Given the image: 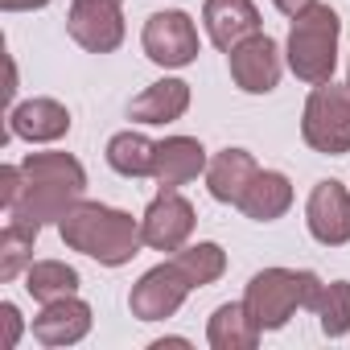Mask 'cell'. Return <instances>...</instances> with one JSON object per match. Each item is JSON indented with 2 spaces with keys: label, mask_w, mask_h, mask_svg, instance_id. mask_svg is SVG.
<instances>
[{
  "label": "cell",
  "mask_w": 350,
  "mask_h": 350,
  "mask_svg": "<svg viewBox=\"0 0 350 350\" xmlns=\"http://www.w3.org/2000/svg\"><path fill=\"white\" fill-rule=\"evenodd\" d=\"M21 173H25L21 198L5 215L9 223H21L29 231H42L50 223L58 227L62 215L87 194V169L70 152H29L21 161Z\"/></svg>",
  "instance_id": "1"
},
{
  "label": "cell",
  "mask_w": 350,
  "mask_h": 350,
  "mask_svg": "<svg viewBox=\"0 0 350 350\" xmlns=\"http://www.w3.org/2000/svg\"><path fill=\"white\" fill-rule=\"evenodd\" d=\"M58 235H62V243L70 252H83L95 264H103V268H124L144 247L140 219H132L128 211L103 206V202H87V198H79L62 215Z\"/></svg>",
  "instance_id": "2"
},
{
  "label": "cell",
  "mask_w": 350,
  "mask_h": 350,
  "mask_svg": "<svg viewBox=\"0 0 350 350\" xmlns=\"http://www.w3.org/2000/svg\"><path fill=\"white\" fill-rule=\"evenodd\" d=\"M321 293V276L309 268H264L247 280L243 305L260 329H284L297 309H313Z\"/></svg>",
  "instance_id": "3"
},
{
  "label": "cell",
  "mask_w": 350,
  "mask_h": 350,
  "mask_svg": "<svg viewBox=\"0 0 350 350\" xmlns=\"http://www.w3.org/2000/svg\"><path fill=\"white\" fill-rule=\"evenodd\" d=\"M338 38H342V21L329 5H317L305 9L301 17H293L288 25V42H284V62L288 70L317 87V83H329L334 79V66H338Z\"/></svg>",
  "instance_id": "4"
},
{
  "label": "cell",
  "mask_w": 350,
  "mask_h": 350,
  "mask_svg": "<svg viewBox=\"0 0 350 350\" xmlns=\"http://www.w3.org/2000/svg\"><path fill=\"white\" fill-rule=\"evenodd\" d=\"M301 136L321 157L350 152V83H317L301 111Z\"/></svg>",
  "instance_id": "5"
},
{
  "label": "cell",
  "mask_w": 350,
  "mask_h": 350,
  "mask_svg": "<svg viewBox=\"0 0 350 350\" xmlns=\"http://www.w3.org/2000/svg\"><path fill=\"white\" fill-rule=\"evenodd\" d=\"M140 46L148 54V62L165 66V70H182L198 58L202 42H198V25L190 13L182 9H165V13H152L144 21V33H140Z\"/></svg>",
  "instance_id": "6"
},
{
  "label": "cell",
  "mask_w": 350,
  "mask_h": 350,
  "mask_svg": "<svg viewBox=\"0 0 350 350\" xmlns=\"http://www.w3.org/2000/svg\"><path fill=\"white\" fill-rule=\"evenodd\" d=\"M194 206L182 190H161L144 215H140V235H144V247L152 252H182L194 235Z\"/></svg>",
  "instance_id": "7"
},
{
  "label": "cell",
  "mask_w": 350,
  "mask_h": 350,
  "mask_svg": "<svg viewBox=\"0 0 350 350\" xmlns=\"http://www.w3.org/2000/svg\"><path fill=\"white\" fill-rule=\"evenodd\" d=\"M190 293H194V288H190V280L182 276V268L173 264V260H165V264L148 268V272L132 284L128 309H132V317H140V321H165V317H173V313L186 305Z\"/></svg>",
  "instance_id": "8"
},
{
  "label": "cell",
  "mask_w": 350,
  "mask_h": 350,
  "mask_svg": "<svg viewBox=\"0 0 350 350\" xmlns=\"http://www.w3.org/2000/svg\"><path fill=\"white\" fill-rule=\"evenodd\" d=\"M227 66H231V83L243 95H268V91H276V83L284 75V50L268 33H256L227 54Z\"/></svg>",
  "instance_id": "9"
},
{
  "label": "cell",
  "mask_w": 350,
  "mask_h": 350,
  "mask_svg": "<svg viewBox=\"0 0 350 350\" xmlns=\"http://www.w3.org/2000/svg\"><path fill=\"white\" fill-rule=\"evenodd\" d=\"M66 33L87 54H116L124 46L120 0H75L70 13H66Z\"/></svg>",
  "instance_id": "10"
},
{
  "label": "cell",
  "mask_w": 350,
  "mask_h": 350,
  "mask_svg": "<svg viewBox=\"0 0 350 350\" xmlns=\"http://www.w3.org/2000/svg\"><path fill=\"white\" fill-rule=\"evenodd\" d=\"M305 227L321 247H342L350 243V190L334 178L317 182L305 202Z\"/></svg>",
  "instance_id": "11"
},
{
  "label": "cell",
  "mask_w": 350,
  "mask_h": 350,
  "mask_svg": "<svg viewBox=\"0 0 350 350\" xmlns=\"http://www.w3.org/2000/svg\"><path fill=\"white\" fill-rule=\"evenodd\" d=\"M206 165H211V157H206L202 140H194V136H165L157 144L152 182L161 190H182V186L206 178Z\"/></svg>",
  "instance_id": "12"
},
{
  "label": "cell",
  "mask_w": 350,
  "mask_h": 350,
  "mask_svg": "<svg viewBox=\"0 0 350 350\" xmlns=\"http://www.w3.org/2000/svg\"><path fill=\"white\" fill-rule=\"evenodd\" d=\"M70 132V111L58 103V99H25V103H13L9 107V136L17 140H29V144H54Z\"/></svg>",
  "instance_id": "13"
},
{
  "label": "cell",
  "mask_w": 350,
  "mask_h": 350,
  "mask_svg": "<svg viewBox=\"0 0 350 350\" xmlns=\"http://www.w3.org/2000/svg\"><path fill=\"white\" fill-rule=\"evenodd\" d=\"M91 334V305L83 297H62L42 305V313L33 317V338L50 350L58 346H75Z\"/></svg>",
  "instance_id": "14"
},
{
  "label": "cell",
  "mask_w": 350,
  "mask_h": 350,
  "mask_svg": "<svg viewBox=\"0 0 350 350\" xmlns=\"http://www.w3.org/2000/svg\"><path fill=\"white\" fill-rule=\"evenodd\" d=\"M202 25H206V38L223 54H231L239 42L260 33V9L252 0H206L202 5Z\"/></svg>",
  "instance_id": "15"
},
{
  "label": "cell",
  "mask_w": 350,
  "mask_h": 350,
  "mask_svg": "<svg viewBox=\"0 0 350 350\" xmlns=\"http://www.w3.org/2000/svg\"><path fill=\"white\" fill-rule=\"evenodd\" d=\"M256 173H260V165H256V157H252L247 148H223V152H215L211 165H206V190H211L215 202L239 206V198H243L247 186L256 182Z\"/></svg>",
  "instance_id": "16"
},
{
  "label": "cell",
  "mask_w": 350,
  "mask_h": 350,
  "mask_svg": "<svg viewBox=\"0 0 350 350\" xmlns=\"http://www.w3.org/2000/svg\"><path fill=\"white\" fill-rule=\"evenodd\" d=\"M186 111H190V83H182V79H157V83H148L132 99V107H128V116L136 124H148V128L173 124V120H182Z\"/></svg>",
  "instance_id": "17"
},
{
  "label": "cell",
  "mask_w": 350,
  "mask_h": 350,
  "mask_svg": "<svg viewBox=\"0 0 350 350\" xmlns=\"http://www.w3.org/2000/svg\"><path fill=\"white\" fill-rule=\"evenodd\" d=\"M288 206H293V182L280 169H260L256 182L247 186V194L239 198V211L252 223H276L288 215Z\"/></svg>",
  "instance_id": "18"
},
{
  "label": "cell",
  "mask_w": 350,
  "mask_h": 350,
  "mask_svg": "<svg viewBox=\"0 0 350 350\" xmlns=\"http://www.w3.org/2000/svg\"><path fill=\"white\" fill-rule=\"evenodd\" d=\"M260 325H256V317L247 313V305L243 301H227V305H219L215 313H211V321H206V342L215 346V350H256L260 346Z\"/></svg>",
  "instance_id": "19"
},
{
  "label": "cell",
  "mask_w": 350,
  "mask_h": 350,
  "mask_svg": "<svg viewBox=\"0 0 350 350\" xmlns=\"http://www.w3.org/2000/svg\"><path fill=\"white\" fill-rule=\"evenodd\" d=\"M107 165L120 173V178H152L157 165V144L144 132H116L107 140Z\"/></svg>",
  "instance_id": "20"
},
{
  "label": "cell",
  "mask_w": 350,
  "mask_h": 350,
  "mask_svg": "<svg viewBox=\"0 0 350 350\" xmlns=\"http://www.w3.org/2000/svg\"><path fill=\"white\" fill-rule=\"evenodd\" d=\"M25 293L42 305L50 301H62V297H75L79 293V272L62 260H33L25 268Z\"/></svg>",
  "instance_id": "21"
},
{
  "label": "cell",
  "mask_w": 350,
  "mask_h": 350,
  "mask_svg": "<svg viewBox=\"0 0 350 350\" xmlns=\"http://www.w3.org/2000/svg\"><path fill=\"white\" fill-rule=\"evenodd\" d=\"M173 264L182 268V276L190 280V288H206V284H215L227 272V252L219 243L202 239V243H186L182 252H173Z\"/></svg>",
  "instance_id": "22"
},
{
  "label": "cell",
  "mask_w": 350,
  "mask_h": 350,
  "mask_svg": "<svg viewBox=\"0 0 350 350\" xmlns=\"http://www.w3.org/2000/svg\"><path fill=\"white\" fill-rule=\"evenodd\" d=\"M313 313H317L325 338H346V334H350V280H329V284H321Z\"/></svg>",
  "instance_id": "23"
},
{
  "label": "cell",
  "mask_w": 350,
  "mask_h": 350,
  "mask_svg": "<svg viewBox=\"0 0 350 350\" xmlns=\"http://www.w3.org/2000/svg\"><path fill=\"white\" fill-rule=\"evenodd\" d=\"M33 239L38 231L21 227V223H5V231H0V280H17L25 276V268L33 264Z\"/></svg>",
  "instance_id": "24"
},
{
  "label": "cell",
  "mask_w": 350,
  "mask_h": 350,
  "mask_svg": "<svg viewBox=\"0 0 350 350\" xmlns=\"http://www.w3.org/2000/svg\"><path fill=\"white\" fill-rule=\"evenodd\" d=\"M21 186H25L21 165H0V206H5V211L21 198Z\"/></svg>",
  "instance_id": "25"
},
{
  "label": "cell",
  "mask_w": 350,
  "mask_h": 350,
  "mask_svg": "<svg viewBox=\"0 0 350 350\" xmlns=\"http://www.w3.org/2000/svg\"><path fill=\"white\" fill-rule=\"evenodd\" d=\"M0 321H5V350H17V342H21V329H25V321H21V309H17L13 301H5V305H0Z\"/></svg>",
  "instance_id": "26"
},
{
  "label": "cell",
  "mask_w": 350,
  "mask_h": 350,
  "mask_svg": "<svg viewBox=\"0 0 350 350\" xmlns=\"http://www.w3.org/2000/svg\"><path fill=\"white\" fill-rule=\"evenodd\" d=\"M272 5H276V9H280V13H284L288 21H293V17H301L305 9H313L317 0H272Z\"/></svg>",
  "instance_id": "27"
},
{
  "label": "cell",
  "mask_w": 350,
  "mask_h": 350,
  "mask_svg": "<svg viewBox=\"0 0 350 350\" xmlns=\"http://www.w3.org/2000/svg\"><path fill=\"white\" fill-rule=\"evenodd\" d=\"M50 0H0L5 13H33V9H46Z\"/></svg>",
  "instance_id": "28"
},
{
  "label": "cell",
  "mask_w": 350,
  "mask_h": 350,
  "mask_svg": "<svg viewBox=\"0 0 350 350\" xmlns=\"http://www.w3.org/2000/svg\"><path fill=\"white\" fill-rule=\"evenodd\" d=\"M165 346H182V350H186L190 342H186V338H157V342H152V350H165Z\"/></svg>",
  "instance_id": "29"
},
{
  "label": "cell",
  "mask_w": 350,
  "mask_h": 350,
  "mask_svg": "<svg viewBox=\"0 0 350 350\" xmlns=\"http://www.w3.org/2000/svg\"><path fill=\"white\" fill-rule=\"evenodd\" d=\"M346 83H350V70H346Z\"/></svg>",
  "instance_id": "30"
}]
</instances>
